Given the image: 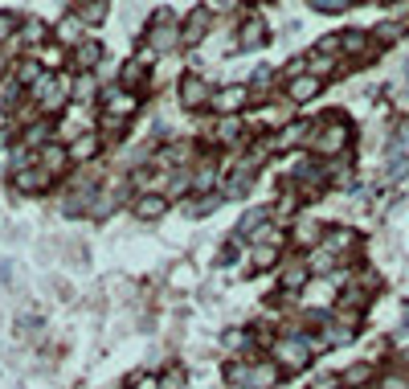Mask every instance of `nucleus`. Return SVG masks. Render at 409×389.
<instances>
[{"label": "nucleus", "mask_w": 409, "mask_h": 389, "mask_svg": "<svg viewBox=\"0 0 409 389\" xmlns=\"http://www.w3.org/2000/svg\"><path fill=\"white\" fill-rule=\"evenodd\" d=\"M176 37H180V33L172 29V13L160 8V13H156V29H152V49H172Z\"/></svg>", "instance_id": "nucleus-1"}, {"label": "nucleus", "mask_w": 409, "mask_h": 389, "mask_svg": "<svg viewBox=\"0 0 409 389\" xmlns=\"http://www.w3.org/2000/svg\"><path fill=\"white\" fill-rule=\"evenodd\" d=\"M348 144V123H340V119H328V131L323 136H315V147L319 152H336V147Z\"/></svg>", "instance_id": "nucleus-2"}, {"label": "nucleus", "mask_w": 409, "mask_h": 389, "mask_svg": "<svg viewBox=\"0 0 409 389\" xmlns=\"http://www.w3.org/2000/svg\"><path fill=\"white\" fill-rule=\"evenodd\" d=\"M205 29H209V8H193L185 21V46H196L205 37Z\"/></svg>", "instance_id": "nucleus-3"}, {"label": "nucleus", "mask_w": 409, "mask_h": 389, "mask_svg": "<svg viewBox=\"0 0 409 389\" xmlns=\"http://www.w3.org/2000/svg\"><path fill=\"white\" fill-rule=\"evenodd\" d=\"M274 357H283V365L287 369H299L303 361H307V344L303 341H283L279 348H274Z\"/></svg>", "instance_id": "nucleus-4"}, {"label": "nucleus", "mask_w": 409, "mask_h": 389, "mask_svg": "<svg viewBox=\"0 0 409 389\" xmlns=\"http://www.w3.org/2000/svg\"><path fill=\"white\" fill-rule=\"evenodd\" d=\"M180 98H185V107H201V103L209 98V86H205L201 78H185V82H180Z\"/></svg>", "instance_id": "nucleus-5"}, {"label": "nucleus", "mask_w": 409, "mask_h": 389, "mask_svg": "<svg viewBox=\"0 0 409 389\" xmlns=\"http://www.w3.org/2000/svg\"><path fill=\"white\" fill-rule=\"evenodd\" d=\"M307 270H311V263H290V267H283V287L287 291H299L307 283Z\"/></svg>", "instance_id": "nucleus-6"}, {"label": "nucleus", "mask_w": 409, "mask_h": 389, "mask_svg": "<svg viewBox=\"0 0 409 389\" xmlns=\"http://www.w3.org/2000/svg\"><path fill=\"white\" fill-rule=\"evenodd\" d=\"M319 95V78H295L290 82V98L295 103H307V98H315Z\"/></svg>", "instance_id": "nucleus-7"}, {"label": "nucleus", "mask_w": 409, "mask_h": 389, "mask_svg": "<svg viewBox=\"0 0 409 389\" xmlns=\"http://www.w3.org/2000/svg\"><path fill=\"white\" fill-rule=\"evenodd\" d=\"M213 103H217V111H238L241 103H246V91H241V86H229V91H221Z\"/></svg>", "instance_id": "nucleus-8"}, {"label": "nucleus", "mask_w": 409, "mask_h": 389, "mask_svg": "<svg viewBox=\"0 0 409 389\" xmlns=\"http://www.w3.org/2000/svg\"><path fill=\"white\" fill-rule=\"evenodd\" d=\"M49 180V172L41 169V172H33V169H25V172H17V189H41Z\"/></svg>", "instance_id": "nucleus-9"}, {"label": "nucleus", "mask_w": 409, "mask_h": 389, "mask_svg": "<svg viewBox=\"0 0 409 389\" xmlns=\"http://www.w3.org/2000/svg\"><path fill=\"white\" fill-rule=\"evenodd\" d=\"M135 213H140V218H160V213H164V197H144V201H140V205H135Z\"/></svg>", "instance_id": "nucleus-10"}, {"label": "nucleus", "mask_w": 409, "mask_h": 389, "mask_svg": "<svg viewBox=\"0 0 409 389\" xmlns=\"http://www.w3.org/2000/svg\"><path fill=\"white\" fill-rule=\"evenodd\" d=\"M107 111H111V115H131V111H135V98L131 95H111L107 98Z\"/></svg>", "instance_id": "nucleus-11"}, {"label": "nucleus", "mask_w": 409, "mask_h": 389, "mask_svg": "<svg viewBox=\"0 0 409 389\" xmlns=\"http://www.w3.org/2000/svg\"><path fill=\"white\" fill-rule=\"evenodd\" d=\"M41 160H46V172H49V176L66 169V152H62V147H46V152H41Z\"/></svg>", "instance_id": "nucleus-12"}, {"label": "nucleus", "mask_w": 409, "mask_h": 389, "mask_svg": "<svg viewBox=\"0 0 409 389\" xmlns=\"http://www.w3.org/2000/svg\"><path fill=\"white\" fill-rule=\"evenodd\" d=\"M98 58H102V49H98L95 41H86V46H78V66H82V70H90V66H95Z\"/></svg>", "instance_id": "nucleus-13"}, {"label": "nucleus", "mask_w": 409, "mask_h": 389, "mask_svg": "<svg viewBox=\"0 0 409 389\" xmlns=\"http://www.w3.org/2000/svg\"><path fill=\"white\" fill-rule=\"evenodd\" d=\"M95 152H98V140H95V136H86V140H74V147H70L74 160H86V156H95Z\"/></svg>", "instance_id": "nucleus-14"}, {"label": "nucleus", "mask_w": 409, "mask_h": 389, "mask_svg": "<svg viewBox=\"0 0 409 389\" xmlns=\"http://www.w3.org/2000/svg\"><path fill=\"white\" fill-rule=\"evenodd\" d=\"M328 246L332 250H348V246H356V234L352 230H336V234H328Z\"/></svg>", "instance_id": "nucleus-15"}, {"label": "nucleus", "mask_w": 409, "mask_h": 389, "mask_svg": "<svg viewBox=\"0 0 409 389\" xmlns=\"http://www.w3.org/2000/svg\"><path fill=\"white\" fill-rule=\"evenodd\" d=\"M241 46H262V25L258 21L241 25Z\"/></svg>", "instance_id": "nucleus-16"}, {"label": "nucleus", "mask_w": 409, "mask_h": 389, "mask_svg": "<svg viewBox=\"0 0 409 389\" xmlns=\"http://www.w3.org/2000/svg\"><path fill=\"white\" fill-rule=\"evenodd\" d=\"M262 221H266V209H250V213L241 218V234H258Z\"/></svg>", "instance_id": "nucleus-17"}, {"label": "nucleus", "mask_w": 409, "mask_h": 389, "mask_svg": "<svg viewBox=\"0 0 409 389\" xmlns=\"http://www.w3.org/2000/svg\"><path fill=\"white\" fill-rule=\"evenodd\" d=\"M58 37H62V41H78V37H82V21L66 17V21H62V29H58Z\"/></svg>", "instance_id": "nucleus-18"}, {"label": "nucleus", "mask_w": 409, "mask_h": 389, "mask_svg": "<svg viewBox=\"0 0 409 389\" xmlns=\"http://www.w3.org/2000/svg\"><path fill=\"white\" fill-rule=\"evenodd\" d=\"M319 238H323V230L315 221H299V242H319Z\"/></svg>", "instance_id": "nucleus-19"}, {"label": "nucleus", "mask_w": 409, "mask_h": 389, "mask_svg": "<svg viewBox=\"0 0 409 389\" xmlns=\"http://www.w3.org/2000/svg\"><path fill=\"white\" fill-rule=\"evenodd\" d=\"M368 373H373V369H368V365H356V369H348V373H344V385H364V381H368Z\"/></svg>", "instance_id": "nucleus-20"}, {"label": "nucleus", "mask_w": 409, "mask_h": 389, "mask_svg": "<svg viewBox=\"0 0 409 389\" xmlns=\"http://www.w3.org/2000/svg\"><path fill=\"white\" fill-rule=\"evenodd\" d=\"M307 127H311V123H290V127H287V136H283L279 144H299V140L307 136Z\"/></svg>", "instance_id": "nucleus-21"}, {"label": "nucleus", "mask_w": 409, "mask_h": 389, "mask_svg": "<svg viewBox=\"0 0 409 389\" xmlns=\"http://www.w3.org/2000/svg\"><path fill=\"white\" fill-rule=\"evenodd\" d=\"M270 381H274V369H270V365H262V369H254V373H250V385H270Z\"/></svg>", "instance_id": "nucleus-22"}, {"label": "nucleus", "mask_w": 409, "mask_h": 389, "mask_svg": "<svg viewBox=\"0 0 409 389\" xmlns=\"http://www.w3.org/2000/svg\"><path fill=\"white\" fill-rule=\"evenodd\" d=\"M340 46L348 49V53H361L364 49V33H348V37H340Z\"/></svg>", "instance_id": "nucleus-23"}, {"label": "nucleus", "mask_w": 409, "mask_h": 389, "mask_svg": "<svg viewBox=\"0 0 409 389\" xmlns=\"http://www.w3.org/2000/svg\"><path fill=\"white\" fill-rule=\"evenodd\" d=\"M78 98H82V103H86V98H95V78H90V74H82V78H78Z\"/></svg>", "instance_id": "nucleus-24"}, {"label": "nucleus", "mask_w": 409, "mask_h": 389, "mask_svg": "<svg viewBox=\"0 0 409 389\" xmlns=\"http://www.w3.org/2000/svg\"><path fill=\"white\" fill-rule=\"evenodd\" d=\"M102 13H107V0H90V4L82 8V17H86V21H98Z\"/></svg>", "instance_id": "nucleus-25"}, {"label": "nucleus", "mask_w": 409, "mask_h": 389, "mask_svg": "<svg viewBox=\"0 0 409 389\" xmlns=\"http://www.w3.org/2000/svg\"><path fill=\"white\" fill-rule=\"evenodd\" d=\"M41 37H46V25H41V21L25 25V41H41Z\"/></svg>", "instance_id": "nucleus-26"}, {"label": "nucleus", "mask_w": 409, "mask_h": 389, "mask_svg": "<svg viewBox=\"0 0 409 389\" xmlns=\"http://www.w3.org/2000/svg\"><path fill=\"white\" fill-rule=\"evenodd\" d=\"M315 8H323V13H340V8H348L352 0H311Z\"/></svg>", "instance_id": "nucleus-27"}, {"label": "nucleus", "mask_w": 409, "mask_h": 389, "mask_svg": "<svg viewBox=\"0 0 409 389\" xmlns=\"http://www.w3.org/2000/svg\"><path fill=\"white\" fill-rule=\"evenodd\" d=\"M377 37H381L385 46H393V41L401 37V25H381V33H377Z\"/></svg>", "instance_id": "nucleus-28"}, {"label": "nucleus", "mask_w": 409, "mask_h": 389, "mask_svg": "<svg viewBox=\"0 0 409 389\" xmlns=\"http://www.w3.org/2000/svg\"><path fill=\"white\" fill-rule=\"evenodd\" d=\"M144 66L147 62H131V66L123 70V82H140V78H144Z\"/></svg>", "instance_id": "nucleus-29"}, {"label": "nucleus", "mask_w": 409, "mask_h": 389, "mask_svg": "<svg viewBox=\"0 0 409 389\" xmlns=\"http://www.w3.org/2000/svg\"><path fill=\"white\" fill-rule=\"evenodd\" d=\"M13 25H17V17H13V13H0V41H8Z\"/></svg>", "instance_id": "nucleus-30"}, {"label": "nucleus", "mask_w": 409, "mask_h": 389, "mask_svg": "<svg viewBox=\"0 0 409 389\" xmlns=\"http://www.w3.org/2000/svg\"><path fill=\"white\" fill-rule=\"evenodd\" d=\"M381 389H409V381L401 377V373H389L385 381H381Z\"/></svg>", "instance_id": "nucleus-31"}, {"label": "nucleus", "mask_w": 409, "mask_h": 389, "mask_svg": "<svg viewBox=\"0 0 409 389\" xmlns=\"http://www.w3.org/2000/svg\"><path fill=\"white\" fill-rule=\"evenodd\" d=\"M160 389H185V373H168V377L160 381Z\"/></svg>", "instance_id": "nucleus-32"}, {"label": "nucleus", "mask_w": 409, "mask_h": 389, "mask_svg": "<svg viewBox=\"0 0 409 389\" xmlns=\"http://www.w3.org/2000/svg\"><path fill=\"white\" fill-rule=\"evenodd\" d=\"M270 263H274V250H270V246H262V250L254 254V267H270Z\"/></svg>", "instance_id": "nucleus-33"}, {"label": "nucleus", "mask_w": 409, "mask_h": 389, "mask_svg": "<svg viewBox=\"0 0 409 389\" xmlns=\"http://www.w3.org/2000/svg\"><path fill=\"white\" fill-rule=\"evenodd\" d=\"M41 136H46V123H33V131H29L25 140H29V144H41Z\"/></svg>", "instance_id": "nucleus-34"}, {"label": "nucleus", "mask_w": 409, "mask_h": 389, "mask_svg": "<svg viewBox=\"0 0 409 389\" xmlns=\"http://www.w3.org/2000/svg\"><path fill=\"white\" fill-rule=\"evenodd\" d=\"M311 70H315V74H332V62H328V58H315Z\"/></svg>", "instance_id": "nucleus-35"}, {"label": "nucleus", "mask_w": 409, "mask_h": 389, "mask_svg": "<svg viewBox=\"0 0 409 389\" xmlns=\"http://www.w3.org/2000/svg\"><path fill=\"white\" fill-rule=\"evenodd\" d=\"M135 389H160V385H156L152 377H135Z\"/></svg>", "instance_id": "nucleus-36"}, {"label": "nucleus", "mask_w": 409, "mask_h": 389, "mask_svg": "<svg viewBox=\"0 0 409 389\" xmlns=\"http://www.w3.org/2000/svg\"><path fill=\"white\" fill-rule=\"evenodd\" d=\"M319 389H336V377H323V381H319Z\"/></svg>", "instance_id": "nucleus-37"}, {"label": "nucleus", "mask_w": 409, "mask_h": 389, "mask_svg": "<svg viewBox=\"0 0 409 389\" xmlns=\"http://www.w3.org/2000/svg\"><path fill=\"white\" fill-rule=\"evenodd\" d=\"M405 361H409V352H405Z\"/></svg>", "instance_id": "nucleus-38"}]
</instances>
